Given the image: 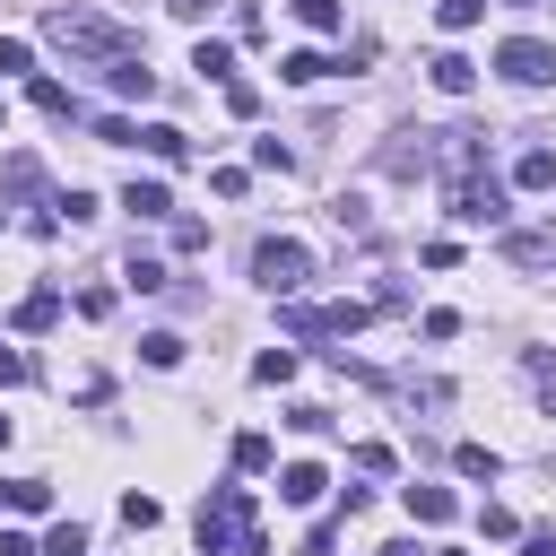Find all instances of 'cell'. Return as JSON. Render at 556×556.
Here are the masks:
<instances>
[{
  "instance_id": "cell-1",
  "label": "cell",
  "mask_w": 556,
  "mask_h": 556,
  "mask_svg": "<svg viewBox=\"0 0 556 556\" xmlns=\"http://www.w3.org/2000/svg\"><path fill=\"white\" fill-rule=\"evenodd\" d=\"M43 43H61L70 61H96V70L139 52L130 26H113V17H96V9H78V0H70V9H43Z\"/></svg>"
},
{
  "instance_id": "cell-2",
  "label": "cell",
  "mask_w": 556,
  "mask_h": 556,
  "mask_svg": "<svg viewBox=\"0 0 556 556\" xmlns=\"http://www.w3.org/2000/svg\"><path fill=\"white\" fill-rule=\"evenodd\" d=\"M243 530H261L252 486H217V495L200 504V547H208V556H235V539H243Z\"/></svg>"
},
{
  "instance_id": "cell-3",
  "label": "cell",
  "mask_w": 556,
  "mask_h": 556,
  "mask_svg": "<svg viewBox=\"0 0 556 556\" xmlns=\"http://www.w3.org/2000/svg\"><path fill=\"white\" fill-rule=\"evenodd\" d=\"M252 278H261L269 295H295V287L313 278V252H304L295 235H261V243H252Z\"/></svg>"
},
{
  "instance_id": "cell-4",
  "label": "cell",
  "mask_w": 556,
  "mask_h": 556,
  "mask_svg": "<svg viewBox=\"0 0 556 556\" xmlns=\"http://www.w3.org/2000/svg\"><path fill=\"white\" fill-rule=\"evenodd\" d=\"M452 217H460V226H504V182L486 174V156L452 174Z\"/></svg>"
},
{
  "instance_id": "cell-5",
  "label": "cell",
  "mask_w": 556,
  "mask_h": 556,
  "mask_svg": "<svg viewBox=\"0 0 556 556\" xmlns=\"http://www.w3.org/2000/svg\"><path fill=\"white\" fill-rule=\"evenodd\" d=\"M495 70H504L513 87H547V78H556V43H539V35H504V43H495Z\"/></svg>"
},
{
  "instance_id": "cell-6",
  "label": "cell",
  "mask_w": 556,
  "mask_h": 556,
  "mask_svg": "<svg viewBox=\"0 0 556 556\" xmlns=\"http://www.w3.org/2000/svg\"><path fill=\"white\" fill-rule=\"evenodd\" d=\"M434 165V130H400L391 148H382V174H400V182H417Z\"/></svg>"
},
{
  "instance_id": "cell-7",
  "label": "cell",
  "mask_w": 556,
  "mask_h": 556,
  "mask_svg": "<svg viewBox=\"0 0 556 556\" xmlns=\"http://www.w3.org/2000/svg\"><path fill=\"white\" fill-rule=\"evenodd\" d=\"M504 261H513V269H556V226H521V235H504Z\"/></svg>"
},
{
  "instance_id": "cell-8",
  "label": "cell",
  "mask_w": 556,
  "mask_h": 556,
  "mask_svg": "<svg viewBox=\"0 0 556 556\" xmlns=\"http://www.w3.org/2000/svg\"><path fill=\"white\" fill-rule=\"evenodd\" d=\"M321 495H330V478H321L313 460H287V469H278V504L304 513V504H321Z\"/></svg>"
},
{
  "instance_id": "cell-9",
  "label": "cell",
  "mask_w": 556,
  "mask_h": 556,
  "mask_svg": "<svg viewBox=\"0 0 556 556\" xmlns=\"http://www.w3.org/2000/svg\"><path fill=\"white\" fill-rule=\"evenodd\" d=\"M400 495H408V521H426V530H443V521L460 513V504H452V486H426V478H417V486H400Z\"/></svg>"
},
{
  "instance_id": "cell-10",
  "label": "cell",
  "mask_w": 556,
  "mask_h": 556,
  "mask_svg": "<svg viewBox=\"0 0 556 556\" xmlns=\"http://www.w3.org/2000/svg\"><path fill=\"white\" fill-rule=\"evenodd\" d=\"M426 78H434L443 96H469V87H478V61H469V52H434V61H426Z\"/></svg>"
},
{
  "instance_id": "cell-11",
  "label": "cell",
  "mask_w": 556,
  "mask_h": 556,
  "mask_svg": "<svg viewBox=\"0 0 556 556\" xmlns=\"http://www.w3.org/2000/svg\"><path fill=\"white\" fill-rule=\"evenodd\" d=\"M513 191H556V148H521L513 156Z\"/></svg>"
},
{
  "instance_id": "cell-12",
  "label": "cell",
  "mask_w": 556,
  "mask_h": 556,
  "mask_svg": "<svg viewBox=\"0 0 556 556\" xmlns=\"http://www.w3.org/2000/svg\"><path fill=\"white\" fill-rule=\"evenodd\" d=\"M139 148H148L156 165H182V156H191V130H174V122H148V130H139Z\"/></svg>"
},
{
  "instance_id": "cell-13",
  "label": "cell",
  "mask_w": 556,
  "mask_h": 556,
  "mask_svg": "<svg viewBox=\"0 0 556 556\" xmlns=\"http://www.w3.org/2000/svg\"><path fill=\"white\" fill-rule=\"evenodd\" d=\"M0 513H52V486L43 478H0Z\"/></svg>"
},
{
  "instance_id": "cell-14",
  "label": "cell",
  "mask_w": 556,
  "mask_h": 556,
  "mask_svg": "<svg viewBox=\"0 0 556 556\" xmlns=\"http://www.w3.org/2000/svg\"><path fill=\"white\" fill-rule=\"evenodd\" d=\"M52 321H61V295H52V287H35V295L17 304V330L35 339V330H52Z\"/></svg>"
},
{
  "instance_id": "cell-15",
  "label": "cell",
  "mask_w": 556,
  "mask_h": 556,
  "mask_svg": "<svg viewBox=\"0 0 556 556\" xmlns=\"http://www.w3.org/2000/svg\"><path fill=\"white\" fill-rule=\"evenodd\" d=\"M287 9H295V26H313V35H339V26H348L339 0H287Z\"/></svg>"
},
{
  "instance_id": "cell-16",
  "label": "cell",
  "mask_w": 556,
  "mask_h": 556,
  "mask_svg": "<svg viewBox=\"0 0 556 556\" xmlns=\"http://www.w3.org/2000/svg\"><path fill=\"white\" fill-rule=\"evenodd\" d=\"M122 208H130V217H174L165 182H130V191H122Z\"/></svg>"
},
{
  "instance_id": "cell-17",
  "label": "cell",
  "mask_w": 556,
  "mask_h": 556,
  "mask_svg": "<svg viewBox=\"0 0 556 556\" xmlns=\"http://www.w3.org/2000/svg\"><path fill=\"white\" fill-rule=\"evenodd\" d=\"M269 460H278V452H269V434H261V426H252V434H235V469H243V478H261Z\"/></svg>"
},
{
  "instance_id": "cell-18",
  "label": "cell",
  "mask_w": 556,
  "mask_h": 556,
  "mask_svg": "<svg viewBox=\"0 0 556 556\" xmlns=\"http://www.w3.org/2000/svg\"><path fill=\"white\" fill-rule=\"evenodd\" d=\"M478 17H486V0H434V26H443V35H469Z\"/></svg>"
},
{
  "instance_id": "cell-19",
  "label": "cell",
  "mask_w": 556,
  "mask_h": 556,
  "mask_svg": "<svg viewBox=\"0 0 556 556\" xmlns=\"http://www.w3.org/2000/svg\"><path fill=\"white\" fill-rule=\"evenodd\" d=\"M35 191H43V165H35V156H9V200H35ZM9 200H0V208H9Z\"/></svg>"
},
{
  "instance_id": "cell-20",
  "label": "cell",
  "mask_w": 556,
  "mask_h": 556,
  "mask_svg": "<svg viewBox=\"0 0 556 556\" xmlns=\"http://www.w3.org/2000/svg\"><path fill=\"white\" fill-rule=\"evenodd\" d=\"M252 382H295V348H261L252 356Z\"/></svg>"
},
{
  "instance_id": "cell-21",
  "label": "cell",
  "mask_w": 556,
  "mask_h": 556,
  "mask_svg": "<svg viewBox=\"0 0 556 556\" xmlns=\"http://www.w3.org/2000/svg\"><path fill=\"white\" fill-rule=\"evenodd\" d=\"M191 70H200V78H217V87H226V78H235V52H226V43H200V52H191Z\"/></svg>"
},
{
  "instance_id": "cell-22",
  "label": "cell",
  "mask_w": 556,
  "mask_h": 556,
  "mask_svg": "<svg viewBox=\"0 0 556 556\" xmlns=\"http://www.w3.org/2000/svg\"><path fill=\"white\" fill-rule=\"evenodd\" d=\"M321 70H330V61H321V52H287V61H278V78H287V87H313V78H321Z\"/></svg>"
},
{
  "instance_id": "cell-23",
  "label": "cell",
  "mask_w": 556,
  "mask_h": 556,
  "mask_svg": "<svg viewBox=\"0 0 556 556\" xmlns=\"http://www.w3.org/2000/svg\"><path fill=\"white\" fill-rule=\"evenodd\" d=\"M122 278H130L139 295H156V287H174V278H165V261H148V252H130V269H122Z\"/></svg>"
},
{
  "instance_id": "cell-24",
  "label": "cell",
  "mask_w": 556,
  "mask_h": 556,
  "mask_svg": "<svg viewBox=\"0 0 556 556\" xmlns=\"http://www.w3.org/2000/svg\"><path fill=\"white\" fill-rule=\"evenodd\" d=\"M139 356L165 374V365H182V339H174V330H148V339H139Z\"/></svg>"
},
{
  "instance_id": "cell-25",
  "label": "cell",
  "mask_w": 556,
  "mask_h": 556,
  "mask_svg": "<svg viewBox=\"0 0 556 556\" xmlns=\"http://www.w3.org/2000/svg\"><path fill=\"white\" fill-rule=\"evenodd\" d=\"M226 113L252 122V113H261V87H252V78H226Z\"/></svg>"
},
{
  "instance_id": "cell-26",
  "label": "cell",
  "mask_w": 556,
  "mask_h": 556,
  "mask_svg": "<svg viewBox=\"0 0 556 556\" xmlns=\"http://www.w3.org/2000/svg\"><path fill=\"white\" fill-rule=\"evenodd\" d=\"M278 321H287V330H295V339H330V330H321V304H287V313H278Z\"/></svg>"
},
{
  "instance_id": "cell-27",
  "label": "cell",
  "mask_w": 556,
  "mask_h": 556,
  "mask_svg": "<svg viewBox=\"0 0 556 556\" xmlns=\"http://www.w3.org/2000/svg\"><path fill=\"white\" fill-rule=\"evenodd\" d=\"M452 469H460V478H495V452H486V443H460Z\"/></svg>"
},
{
  "instance_id": "cell-28",
  "label": "cell",
  "mask_w": 556,
  "mask_h": 556,
  "mask_svg": "<svg viewBox=\"0 0 556 556\" xmlns=\"http://www.w3.org/2000/svg\"><path fill=\"white\" fill-rule=\"evenodd\" d=\"M122 521H130V530H156L165 504H156V495H122Z\"/></svg>"
},
{
  "instance_id": "cell-29",
  "label": "cell",
  "mask_w": 556,
  "mask_h": 556,
  "mask_svg": "<svg viewBox=\"0 0 556 556\" xmlns=\"http://www.w3.org/2000/svg\"><path fill=\"white\" fill-rule=\"evenodd\" d=\"M521 365H530V382H539V400H547V408H556V356H547V348H530V356H521Z\"/></svg>"
},
{
  "instance_id": "cell-30",
  "label": "cell",
  "mask_w": 556,
  "mask_h": 556,
  "mask_svg": "<svg viewBox=\"0 0 556 556\" xmlns=\"http://www.w3.org/2000/svg\"><path fill=\"white\" fill-rule=\"evenodd\" d=\"M43 556H87V530H78V521H52V547H43Z\"/></svg>"
},
{
  "instance_id": "cell-31",
  "label": "cell",
  "mask_w": 556,
  "mask_h": 556,
  "mask_svg": "<svg viewBox=\"0 0 556 556\" xmlns=\"http://www.w3.org/2000/svg\"><path fill=\"white\" fill-rule=\"evenodd\" d=\"M9 382H35V356H26V348H0V391H9Z\"/></svg>"
},
{
  "instance_id": "cell-32",
  "label": "cell",
  "mask_w": 556,
  "mask_h": 556,
  "mask_svg": "<svg viewBox=\"0 0 556 556\" xmlns=\"http://www.w3.org/2000/svg\"><path fill=\"white\" fill-rule=\"evenodd\" d=\"M252 165H261V174H287V165H295V156H287V148H278V139H252Z\"/></svg>"
},
{
  "instance_id": "cell-33",
  "label": "cell",
  "mask_w": 556,
  "mask_h": 556,
  "mask_svg": "<svg viewBox=\"0 0 556 556\" xmlns=\"http://www.w3.org/2000/svg\"><path fill=\"white\" fill-rule=\"evenodd\" d=\"M52 208H61V217H70V226H87V217H96V191H61V200H52Z\"/></svg>"
},
{
  "instance_id": "cell-34",
  "label": "cell",
  "mask_w": 556,
  "mask_h": 556,
  "mask_svg": "<svg viewBox=\"0 0 556 556\" xmlns=\"http://www.w3.org/2000/svg\"><path fill=\"white\" fill-rule=\"evenodd\" d=\"M330 217H339L348 235H365V200H356V191H339V200H330Z\"/></svg>"
},
{
  "instance_id": "cell-35",
  "label": "cell",
  "mask_w": 556,
  "mask_h": 556,
  "mask_svg": "<svg viewBox=\"0 0 556 556\" xmlns=\"http://www.w3.org/2000/svg\"><path fill=\"white\" fill-rule=\"evenodd\" d=\"M287 426H295V434H321V426H330V408H313V400H295V408H287Z\"/></svg>"
},
{
  "instance_id": "cell-36",
  "label": "cell",
  "mask_w": 556,
  "mask_h": 556,
  "mask_svg": "<svg viewBox=\"0 0 556 556\" xmlns=\"http://www.w3.org/2000/svg\"><path fill=\"white\" fill-rule=\"evenodd\" d=\"M521 556H556V530H530V547Z\"/></svg>"
},
{
  "instance_id": "cell-37",
  "label": "cell",
  "mask_w": 556,
  "mask_h": 556,
  "mask_svg": "<svg viewBox=\"0 0 556 556\" xmlns=\"http://www.w3.org/2000/svg\"><path fill=\"white\" fill-rule=\"evenodd\" d=\"M165 9H174V17H208L217 0H165Z\"/></svg>"
},
{
  "instance_id": "cell-38",
  "label": "cell",
  "mask_w": 556,
  "mask_h": 556,
  "mask_svg": "<svg viewBox=\"0 0 556 556\" xmlns=\"http://www.w3.org/2000/svg\"><path fill=\"white\" fill-rule=\"evenodd\" d=\"M374 556H426V547H417V539H391V547H374Z\"/></svg>"
},
{
  "instance_id": "cell-39",
  "label": "cell",
  "mask_w": 556,
  "mask_h": 556,
  "mask_svg": "<svg viewBox=\"0 0 556 556\" xmlns=\"http://www.w3.org/2000/svg\"><path fill=\"white\" fill-rule=\"evenodd\" d=\"M426 556H469V547H426Z\"/></svg>"
},
{
  "instance_id": "cell-40",
  "label": "cell",
  "mask_w": 556,
  "mask_h": 556,
  "mask_svg": "<svg viewBox=\"0 0 556 556\" xmlns=\"http://www.w3.org/2000/svg\"><path fill=\"white\" fill-rule=\"evenodd\" d=\"M504 9H539V0H504Z\"/></svg>"
},
{
  "instance_id": "cell-41",
  "label": "cell",
  "mask_w": 556,
  "mask_h": 556,
  "mask_svg": "<svg viewBox=\"0 0 556 556\" xmlns=\"http://www.w3.org/2000/svg\"><path fill=\"white\" fill-rule=\"evenodd\" d=\"M0 443H9V417H0Z\"/></svg>"
}]
</instances>
